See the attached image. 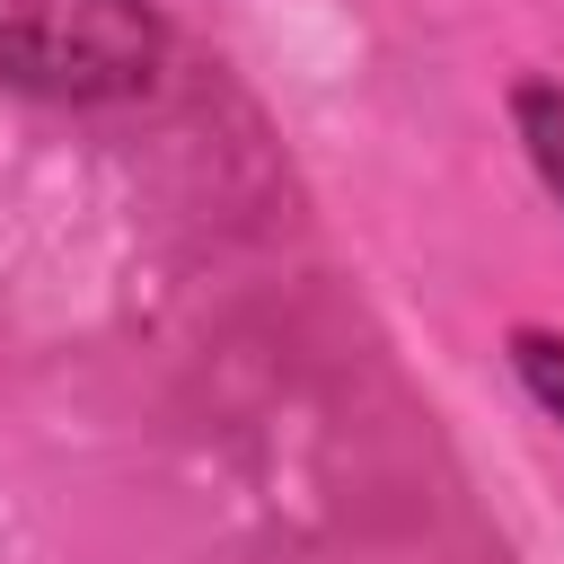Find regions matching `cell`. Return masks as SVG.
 <instances>
[{
	"mask_svg": "<svg viewBox=\"0 0 564 564\" xmlns=\"http://www.w3.org/2000/svg\"><path fill=\"white\" fill-rule=\"evenodd\" d=\"M511 132H520L538 185L564 203V88H555V79H520V88H511Z\"/></svg>",
	"mask_w": 564,
	"mask_h": 564,
	"instance_id": "2",
	"label": "cell"
},
{
	"mask_svg": "<svg viewBox=\"0 0 564 564\" xmlns=\"http://www.w3.org/2000/svg\"><path fill=\"white\" fill-rule=\"evenodd\" d=\"M511 370H520L529 405L564 423V335L555 326H511Z\"/></svg>",
	"mask_w": 564,
	"mask_h": 564,
	"instance_id": "3",
	"label": "cell"
},
{
	"mask_svg": "<svg viewBox=\"0 0 564 564\" xmlns=\"http://www.w3.org/2000/svg\"><path fill=\"white\" fill-rule=\"evenodd\" d=\"M159 70L150 0H0V79L26 97L97 106L132 97Z\"/></svg>",
	"mask_w": 564,
	"mask_h": 564,
	"instance_id": "1",
	"label": "cell"
}]
</instances>
